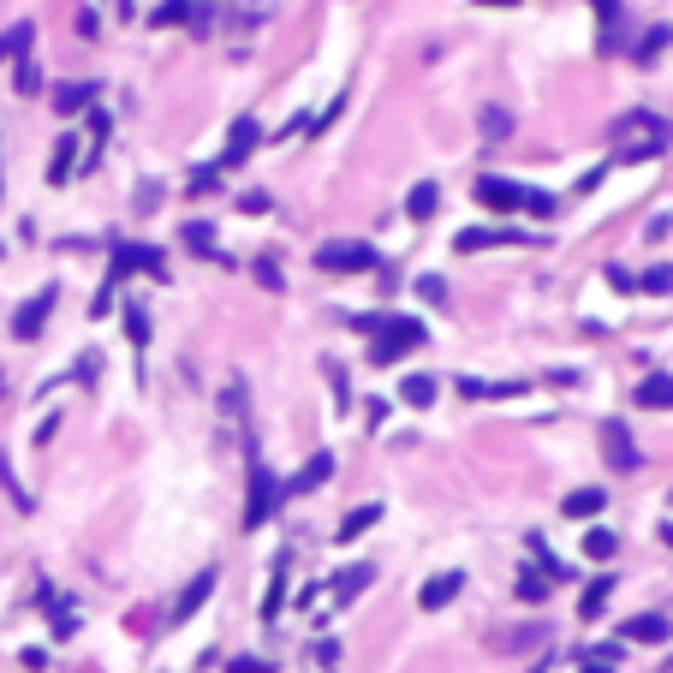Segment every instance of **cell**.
I'll return each mask as SVG.
<instances>
[{"mask_svg": "<svg viewBox=\"0 0 673 673\" xmlns=\"http://www.w3.org/2000/svg\"><path fill=\"white\" fill-rule=\"evenodd\" d=\"M375 518H382V507H375V501H364V507H352V513H346L340 518V530H334V543H358V536H364V530H375Z\"/></svg>", "mask_w": 673, "mask_h": 673, "instance_id": "5bb4252c", "label": "cell"}, {"mask_svg": "<svg viewBox=\"0 0 673 673\" xmlns=\"http://www.w3.org/2000/svg\"><path fill=\"white\" fill-rule=\"evenodd\" d=\"M179 239H185V251H197V257H221V251H215V227H209V221H191Z\"/></svg>", "mask_w": 673, "mask_h": 673, "instance_id": "d4e9b609", "label": "cell"}, {"mask_svg": "<svg viewBox=\"0 0 673 673\" xmlns=\"http://www.w3.org/2000/svg\"><path fill=\"white\" fill-rule=\"evenodd\" d=\"M638 292H656V299H668V292H673V262H656V269L638 280Z\"/></svg>", "mask_w": 673, "mask_h": 673, "instance_id": "f1b7e54d", "label": "cell"}, {"mask_svg": "<svg viewBox=\"0 0 673 673\" xmlns=\"http://www.w3.org/2000/svg\"><path fill=\"white\" fill-rule=\"evenodd\" d=\"M459 590H465V573H441V578H430V584L417 590V608H423V614H435V608L459 602Z\"/></svg>", "mask_w": 673, "mask_h": 673, "instance_id": "30bf717a", "label": "cell"}, {"mask_svg": "<svg viewBox=\"0 0 673 673\" xmlns=\"http://www.w3.org/2000/svg\"><path fill=\"white\" fill-rule=\"evenodd\" d=\"M614 137H620V161H649V156H661V149H668V126H661L656 114H644V108L620 119Z\"/></svg>", "mask_w": 673, "mask_h": 673, "instance_id": "7a4b0ae2", "label": "cell"}, {"mask_svg": "<svg viewBox=\"0 0 673 673\" xmlns=\"http://www.w3.org/2000/svg\"><path fill=\"white\" fill-rule=\"evenodd\" d=\"M257 144H262V126H257V119H251V114L232 119V137H227V156H221V167H239V161L251 156Z\"/></svg>", "mask_w": 673, "mask_h": 673, "instance_id": "8fae6325", "label": "cell"}, {"mask_svg": "<svg viewBox=\"0 0 673 673\" xmlns=\"http://www.w3.org/2000/svg\"><path fill=\"white\" fill-rule=\"evenodd\" d=\"M608 287H614V292H638V274H626V269H608Z\"/></svg>", "mask_w": 673, "mask_h": 673, "instance_id": "74e56055", "label": "cell"}, {"mask_svg": "<svg viewBox=\"0 0 673 673\" xmlns=\"http://www.w3.org/2000/svg\"><path fill=\"white\" fill-rule=\"evenodd\" d=\"M18 96H36V90H43V72H36V66H30V60H18Z\"/></svg>", "mask_w": 673, "mask_h": 673, "instance_id": "e575fe53", "label": "cell"}, {"mask_svg": "<svg viewBox=\"0 0 673 673\" xmlns=\"http://www.w3.org/2000/svg\"><path fill=\"white\" fill-rule=\"evenodd\" d=\"M78 167V137H60L54 144V161H48V185H66Z\"/></svg>", "mask_w": 673, "mask_h": 673, "instance_id": "ac0fdd59", "label": "cell"}, {"mask_svg": "<svg viewBox=\"0 0 673 673\" xmlns=\"http://www.w3.org/2000/svg\"><path fill=\"white\" fill-rule=\"evenodd\" d=\"M483 6H518V0H483Z\"/></svg>", "mask_w": 673, "mask_h": 673, "instance_id": "b9f144b4", "label": "cell"}, {"mask_svg": "<svg viewBox=\"0 0 673 673\" xmlns=\"http://www.w3.org/2000/svg\"><path fill=\"white\" fill-rule=\"evenodd\" d=\"M209 590H215V566H209V573H197V584L185 590V596H179V608H173V620H191L203 608V602H209Z\"/></svg>", "mask_w": 673, "mask_h": 673, "instance_id": "d6986e66", "label": "cell"}, {"mask_svg": "<svg viewBox=\"0 0 673 673\" xmlns=\"http://www.w3.org/2000/svg\"><path fill=\"white\" fill-rule=\"evenodd\" d=\"M488 244H530V239L513 232V227H465L453 239V251H459V257H471V251H488Z\"/></svg>", "mask_w": 673, "mask_h": 673, "instance_id": "9c48e42d", "label": "cell"}, {"mask_svg": "<svg viewBox=\"0 0 673 673\" xmlns=\"http://www.w3.org/2000/svg\"><path fill=\"white\" fill-rule=\"evenodd\" d=\"M257 280H262V287H269V292H280V269H274V262H269V257H262V262H257Z\"/></svg>", "mask_w": 673, "mask_h": 673, "instance_id": "f35d334b", "label": "cell"}, {"mask_svg": "<svg viewBox=\"0 0 673 673\" xmlns=\"http://www.w3.org/2000/svg\"><path fill=\"white\" fill-rule=\"evenodd\" d=\"M316 269H328V274H364V269H375V251H370V244H358V239H334V244L316 251Z\"/></svg>", "mask_w": 673, "mask_h": 673, "instance_id": "277c9868", "label": "cell"}, {"mask_svg": "<svg viewBox=\"0 0 673 673\" xmlns=\"http://www.w3.org/2000/svg\"><path fill=\"white\" fill-rule=\"evenodd\" d=\"M274 501H280V483H274V471H269V465L257 459V465H251V501H244V530L269 525Z\"/></svg>", "mask_w": 673, "mask_h": 673, "instance_id": "5b68a950", "label": "cell"}, {"mask_svg": "<svg viewBox=\"0 0 673 673\" xmlns=\"http://www.w3.org/2000/svg\"><path fill=\"white\" fill-rule=\"evenodd\" d=\"M602 507H608L602 488H573V495H566V518H590V513H602Z\"/></svg>", "mask_w": 673, "mask_h": 673, "instance_id": "603a6c76", "label": "cell"}, {"mask_svg": "<svg viewBox=\"0 0 673 673\" xmlns=\"http://www.w3.org/2000/svg\"><path fill=\"white\" fill-rule=\"evenodd\" d=\"M477 203H483V209H495V215H507V209H530V215H555V197H548V191L513 185V179H495V173H483V179H477Z\"/></svg>", "mask_w": 673, "mask_h": 673, "instance_id": "6da1fadb", "label": "cell"}, {"mask_svg": "<svg viewBox=\"0 0 673 673\" xmlns=\"http://www.w3.org/2000/svg\"><path fill=\"white\" fill-rule=\"evenodd\" d=\"M602 459H608V471H638V465H644V453H638V441L626 435L620 417L602 423Z\"/></svg>", "mask_w": 673, "mask_h": 673, "instance_id": "8992f818", "label": "cell"}, {"mask_svg": "<svg viewBox=\"0 0 673 673\" xmlns=\"http://www.w3.org/2000/svg\"><path fill=\"white\" fill-rule=\"evenodd\" d=\"M280 602H287V560H274L269 596H262V620H280Z\"/></svg>", "mask_w": 673, "mask_h": 673, "instance_id": "cb8c5ba5", "label": "cell"}, {"mask_svg": "<svg viewBox=\"0 0 673 673\" xmlns=\"http://www.w3.org/2000/svg\"><path fill=\"white\" fill-rule=\"evenodd\" d=\"M518 602H530V608H536V602H548V578L525 573V578H518Z\"/></svg>", "mask_w": 673, "mask_h": 673, "instance_id": "d6a6232c", "label": "cell"}, {"mask_svg": "<svg viewBox=\"0 0 673 673\" xmlns=\"http://www.w3.org/2000/svg\"><path fill=\"white\" fill-rule=\"evenodd\" d=\"M578 673H614V661H596V656H590V661H584V668H578Z\"/></svg>", "mask_w": 673, "mask_h": 673, "instance_id": "60d3db41", "label": "cell"}, {"mask_svg": "<svg viewBox=\"0 0 673 673\" xmlns=\"http://www.w3.org/2000/svg\"><path fill=\"white\" fill-rule=\"evenodd\" d=\"M631 400L644 405V412H673V375H661V370H656V375H644Z\"/></svg>", "mask_w": 673, "mask_h": 673, "instance_id": "7c38bea8", "label": "cell"}, {"mask_svg": "<svg viewBox=\"0 0 673 673\" xmlns=\"http://www.w3.org/2000/svg\"><path fill=\"white\" fill-rule=\"evenodd\" d=\"M215 185H221V161H215V167H197V173H191V197H209Z\"/></svg>", "mask_w": 673, "mask_h": 673, "instance_id": "836d02e7", "label": "cell"}, {"mask_svg": "<svg viewBox=\"0 0 673 673\" xmlns=\"http://www.w3.org/2000/svg\"><path fill=\"white\" fill-rule=\"evenodd\" d=\"M608 596H614V578L602 573L596 584L584 590V602H578V614H584V620H602V614H608Z\"/></svg>", "mask_w": 673, "mask_h": 673, "instance_id": "ffe728a7", "label": "cell"}, {"mask_svg": "<svg viewBox=\"0 0 673 673\" xmlns=\"http://www.w3.org/2000/svg\"><path fill=\"white\" fill-rule=\"evenodd\" d=\"M602 13V48H620V0H596Z\"/></svg>", "mask_w": 673, "mask_h": 673, "instance_id": "4316f807", "label": "cell"}, {"mask_svg": "<svg viewBox=\"0 0 673 673\" xmlns=\"http://www.w3.org/2000/svg\"><path fill=\"white\" fill-rule=\"evenodd\" d=\"M673 43V30L668 24H656V30H649V36H644V43H638V60H644V66H649V60H656L661 54V48H668Z\"/></svg>", "mask_w": 673, "mask_h": 673, "instance_id": "4dcf8cb0", "label": "cell"}, {"mask_svg": "<svg viewBox=\"0 0 673 673\" xmlns=\"http://www.w3.org/2000/svg\"><path fill=\"white\" fill-rule=\"evenodd\" d=\"M435 393H441V382H435V375H423V370L400 382V400L412 405V412H430V405H435Z\"/></svg>", "mask_w": 673, "mask_h": 673, "instance_id": "9a60e30c", "label": "cell"}, {"mask_svg": "<svg viewBox=\"0 0 673 673\" xmlns=\"http://www.w3.org/2000/svg\"><path fill=\"white\" fill-rule=\"evenodd\" d=\"M30 43H36V24L24 18V24H13L6 36H0V60H24V54H30Z\"/></svg>", "mask_w": 673, "mask_h": 673, "instance_id": "7402d4cb", "label": "cell"}, {"mask_svg": "<svg viewBox=\"0 0 673 673\" xmlns=\"http://www.w3.org/2000/svg\"><path fill=\"white\" fill-rule=\"evenodd\" d=\"M227 673H274V661H262V656H239V661H227Z\"/></svg>", "mask_w": 673, "mask_h": 673, "instance_id": "d590c367", "label": "cell"}, {"mask_svg": "<svg viewBox=\"0 0 673 673\" xmlns=\"http://www.w3.org/2000/svg\"><path fill=\"white\" fill-rule=\"evenodd\" d=\"M417 292H423L430 304H441V299H447V280H441V274H423V280H417Z\"/></svg>", "mask_w": 673, "mask_h": 673, "instance_id": "8d00e7d4", "label": "cell"}, {"mask_svg": "<svg viewBox=\"0 0 673 673\" xmlns=\"http://www.w3.org/2000/svg\"><path fill=\"white\" fill-rule=\"evenodd\" d=\"M185 18H191V0H161L149 13V24H185Z\"/></svg>", "mask_w": 673, "mask_h": 673, "instance_id": "f546056e", "label": "cell"}, {"mask_svg": "<svg viewBox=\"0 0 673 673\" xmlns=\"http://www.w3.org/2000/svg\"><path fill=\"white\" fill-rule=\"evenodd\" d=\"M126 334H131V346H149V316L137 304H126Z\"/></svg>", "mask_w": 673, "mask_h": 673, "instance_id": "1f68e13d", "label": "cell"}, {"mask_svg": "<svg viewBox=\"0 0 673 673\" xmlns=\"http://www.w3.org/2000/svg\"><path fill=\"white\" fill-rule=\"evenodd\" d=\"M620 536L614 530H584V560H614Z\"/></svg>", "mask_w": 673, "mask_h": 673, "instance_id": "484cf974", "label": "cell"}, {"mask_svg": "<svg viewBox=\"0 0 673 673\" xmlns=\"http://www.w3.org/2000/svg\"><path fill=\"white\" fill-rule=\"evenodd\" d=\"M423 340H430V334H423V322H417V316H387L382 334H375V346H370V358L387 370V364H400L405 352H417Z\"/></svg>", "mask_w": 673, "mask_h": 673, "instance_id": "3957f363", "label": "cell"}, {"mask_svg": "<svg viewBox=\"0 0 673 673\" xmlns=\"http://www.w3.org/2000/svg\"><path fill=\"white\" fill-rule=\"evenodd\" d=\"M661 536H668V543H673V525H661Z\"/></svg>", "mask_w": 673, "mask_h": 673, "instance_id": "7bdbcfd3", "label": "cell"}, {"mask_svg": "<svg viewBox=\"0 0 673 673\" xmlns=\"http://www.w3.org/2000/svg\"><path fill=\"white\" fill-rule=\"evenodd\" d=\"M435 209H441V185H435V179L412 185V197H405V215H412V221H430Z\"/></svg>", "mask_w": 673, "mask_h": 673, "instance_id": "e0dca14e", "label": "cell"}, {"mask_svg": "<svg viewBox=\"0 0 673 673\" xmlns=\"http://www.w3.org/2000/svg\"><path fill=\"white\" fill-rule=\"evenodd\" d=\"M328 477H334V459H328V453H310V465H304V471L292 477V483L280 488V495H310V488H322Z\"/></svg>", "mask_w": 673, "mask_h": 673, "instance_id": "4fadbf2b", "label": "cell"}, {"mask_svg": "<svg viewBox=\"0 0 673 673\" xmlns=\"http://www.w3.org/2000/svg\"><path fill=\"white\" fill-rule=\"evenodd\" d=\"M370 584H375V566H370V560H358V566H346V573L328 578V596H334V608H352Z\"/></svg>", "mask_w": 673, "mask_h": 673, "instance_id": "ba28073f", "label": "cell"}, {"mask_svg": "<svg viewBox=\"0 0 673 673\" xmlns=\"http://www.w3.org/2000/svg\"><path fill=\"white\" fill-rule=\"evenodd\" d=\"M644 232H649V239H668V232H673V215H656V221H649Z\"/></svg>", "mask_w": 673, "mask_h": 673, "instance_id": "ab89813d", "label": "cell"}, {"mask_svg": "<svg viewBox=\"0 0 673 673\" xmlns=\"http://www.w3.org/2000/svg\"><path fill=\"white\" fill-rule=\"evenodd\" d=\"M483 137H488V144L513 137V114H507V108H483Z\"/></svg>", "mask_w": 673, "mask_h": 673, "instance_id": "83f0119b", "label": "cell"}, {"mask_svg": "<svg viewBox=\"0 0 673 673\" xmlns=\"http://www.w3.org/2000/svg\"><path fill=\"white\" fill-rule=\"evenodd\" d=\"M620 638H626V644H668V614H638Z\"/></svg>", "mask_w": 673, "mask_h": 673, "instance_id": "2e32d148", "label": "cell"}, {"mask_svg": "<svg viewBox=\"0 0 673 673\" xmlns=\"http://www.w3.org/2000/svg\"><path fill=\"white\" fill-rule=\"evenodd\" d=\"M90 101H96V84H60V90H54V108H60V114H84Z\"/></svg>", "mask_w": 673, "mask_h": 673, "instance_id": "44dd1931", "label": "cell"}, {"mask_svg": "<svg viewBox=\"0 0 673 673\" xmlns=\"http://www.w3.org/2000/svg\"><path fill=\"white\" fill-rule=\"evenodd\" d=\"M54 299H60V292H54V287H43L36 299L18 304V316H13V334H18V340H36V334L48 328V316H54Z\"/></svg>", "mask_w": 673, "mask_h": 673, "instance_id": "52a82bcc", "label": "cell"}]
</instances>
